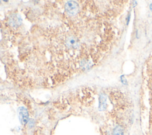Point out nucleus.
<instances>
[{
  "label": "nucleus",
  "instance_id": "7",
  "mask_svg": "<svg viewBox=\"0 0 152 135\" xmlns=\"http://www.w3.org/2000/svg\"><path fill=\"white\" fill-rule=\"evenodd\" d=\"M150 10H151V12H152V3L150 5Z\"/></svg>",
  "mask_w": 152,
  "mask_h": 135
},
{
  "label": "nucleus",
  "instance_id": "4",
  "mask_svg": "<svg viewBox=\"0 0 152 135\" xmlns=\"http://www.w3.org/2000/svg\"><path fill=\"white\" fill-rule=\"evenodd\" d=\"M66 45L69 48H76L78 47V44L75 37H68L67 39V41H66Z\"/></svg>",
  "mask_w": 152,
  "mask_h": 135
},
{
  "label": "nucleus",
  "instance_id": "6",
  "mask_svg": "<svg viewBox=\"0 0 152 135\" xmlns=\"http://www.w3.org/2000/svg\"><path fill=\"white\" fill-rule=\"evenodd\" d=\"M114 135H124L123 128L120 126H117L114 130Z\"/></svg>",
  "mask_w": 152,
  "mask_h": 135
},
{
  "label": "nucleus",
  "instance_id": "5",
  "mask_svg": "<svg viewBox=\"0 0 152 135\" xmlns=\"http://www.w3.org/2000/svg\"><path fill=\"white\" fill-rule=\"evenodd\" d=\"M21 22L22 20L20 17H17V16L13 17L10 20V23H11V25H13V26H17V25H20Z\"/></svg>",
  "mask_w": 152,
  "mask_h": 135
},
{
  "label": "nucleus",
  "instance_id": "2",
  "mask_svg": "<svg viewBox=\"0 0 152 135\" xmlns=\"http://www.w3.org/2000/svg\"><path fill=\"white\" fill-rule=\"evenodd\" d=\"M18 114L20 122L23 125L26 124L29 120V114L27 109L23 107H21L18 109Z\"/></svg>",
  "mask_w": 152,
  "mask_h": 135
},
{
  "label": "nucleus",
  "instance_id": "1",
  "mask_svg": "<svg viewBox=\"0 0 152 135\" xmlns=\"http://www.w3.org/2000/svg\"><path fill=\"white\" fill-rule=\"evenodd\" d=\"M65 9L68 14L70 16H74L78 13L79 11V6L75 1H68L65 5Z\"/></svg>",
  "mask_w": 152,
  "mask_h": 135
},
{
  "label": "nucleus",
  "instance_id": "3",
  "mask_svg": "<svg viewBox=\"0 0 152 135\" xmlns=\"http://www.w3.org/2000/svg\"><path fill=\"white\" fill-rule=\"evenodd\" d=\"M107 98H106V95L104 94H100L99 97V109L100 111H103L106 110V107H107Z\"/></svg>",
  "mask_w": 152,
  "mask_h": 135
}]
</instances>
